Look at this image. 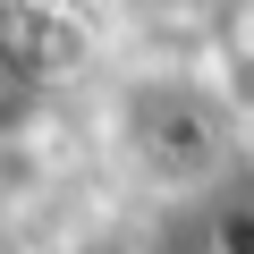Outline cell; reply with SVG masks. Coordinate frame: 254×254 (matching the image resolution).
I'll return each instance as SVG.
<instances>
[{
    "label": "cell",
    "instance_id": "cell-3",
    "mask_svg": "<svg viewBox=\"0 0 254 254\" xmlns=\"http://www.w3.org/2000/svg\"><path fill=\"white\" fill-rule=\"evenodd\" d=\"M203 212H195V254H254V187H212V195H195Z\"/></svg>",
    "mask_w": 254,
    "mask_h": 254
},
{
    "label": "cell",
    "instance_id": "cell-2",
    "mask_svg": "<svg viewBox=\"0 0 254 254\" xmlns=\"http://www.w3.org/2000/svg\"><path fill=\"white\" fill-rule=\"evenodd\" d=\"M43 110H51V60H43V43L17 34V26H0V144L34 136Z\"/></svg>",
    "mask_w": 254,
    "mask_h": 254
},
{
    "label": "cell",
    "instance_id": "cell-1",
    "mask_svg": "<svg viewBox=\"0 0 254 254\" xmlns=\"http://www.w3.org/2000/svg\"><path fill=\"white\" fill-rule=\"evenodd\" d=\"M110 136L144 187L161 195H212L246 153V110L203 68H136L110 102Z\"/></svg>",
    "mask_w": 254,
    "mask_h": 254
},
{
    "label": "cell",
    "instance_id": "cell-5",
    "mask_svg": "<svg viewBox=\"0 0 254 254\" xmlns=\"http://www.w3.org/2000/svg\"><path fill=\"white\" fill-rule=\"evenodd\" d=\"M68 254H153L144 237H127V229H93V237H76Z\"/></svg>",
    "mask_w": 254,
    "mask_h": 254
},
{
    "label": "cell",
    "instance_id": "cell-4",
    "mask_svg": "<svg viewBox=\"0 0 254 254\" xmlns=\"http://www.w3.org/2000/svg\"><path fill=\"white\" fill-rule=\"evenodd\" d=\"M127 9L161 34H237L254 0H127Z\"/></svg>",
    "mask_w": 254,
    "mask_h": 254
},
{
    "label": "cell",
    "instance_id": "cell-6",
    "mask_svg": "<svg viewBox=\"0 0 254 254\" xmlns=\"http://www.w3.org/2000/svg\"><path fill=\"white\" fill-rule=\"evenodd\" d=\"M237 34H246V43H254V9H246V26H237Z\"/></svg>",
    "mask_w": 254,
    "mask_h": 254
}]
</instances>
